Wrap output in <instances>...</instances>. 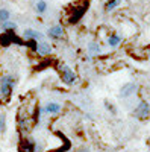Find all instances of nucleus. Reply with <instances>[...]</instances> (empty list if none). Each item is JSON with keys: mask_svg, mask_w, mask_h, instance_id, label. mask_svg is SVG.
Listing matches in <instances>:
<instances>
[{"mask_svg": "<svg viewBox=\"0 0 150 152\" xmlns=\"http://www.w3.org/2000/svg\"><path fill=\"white\" fill-rule=\"evenodd\" d=\"M15 85H17V76L15 75L2 76V78H0V94L3 97H9Z\"/></svg>", "mask_w": 150, "mask_h": 152, "instance_id": "nucleus-1", "label": "nucleus"}, {"mask_svg": "<svg viewBox=\"0 0 150 152\" xmlns=\"http://www.w3.org/2000/svg\"><path fill=\"white\" fill-rule=\"evenodd\" d=\"M58 69H59V72H61V78H62V81H64L67 85H73L74 82H76L78 76H76V73H74L68 66L59 64V66H58Z\"/></svg>", "mask_w": 150, "mask_h": 152, "instance_id": "nucleus-2", "label": "nucleus"}, {"mask_svg": "<svg viewBox=\"0 0 150 152\" xmlns=\"http://www.w3.org/2000/svg\"><path fill=\"white\" fill-rule=\"evenodd\" d=\"M133 116L138 120H146L150 116V105H149L147 100H141V102L138 104V107H136L135 111H133Z\"/></svg>", "mask_w": 150, "mask_h": 152, "instance_id": "nucleus-3", "label": "nucleus"}, {"mask_svg": "<svg viewBox=\"0 0 150 152\" xmlns=\"http://www.w3.org/2000/svg\"><path fill=\"white\" fill-rule=\"evenodd\" d=\"M135 91H136V84L129 82V84H124V85L120 88L118 96H120V97H129V96H132Z\"/></svg>", "mask_w": 150, "mask_h": 152, "instance_id": "nucleus-4", "label": "nucleus"}, {"mask_svg": "<svg viewBox=\"0 0 150 152\" xmlns=\"http://www.w3.org/2000/svg\"><path fill=\"white\" fill-rule=\"evenodd\" d=\"M86 8H88V3L85 2L82 6H79V8L74 9V11H73V14H71V17H70V23H78V21L82 18V15L85 14Z\"/></svg>", "mask_w": 150, "mask_h": 152, "instance_id": "nucleus-5", "label": "nucleus"}, {"mask_svg": "<svg viewBox=\"0 0 150 152\" xmlns=\"http://www.w3.org/2000/svg\"><path fill=\"white\" fill-rule=\"evenodd\" d=\"M23 38L24 40H36V41H40L43 38V34L38 32V31H33V29H26L23 32Z\"/></svg>", "mask_w": 150, "mask_h": 152, "instance_id": "nucleus-6", "label": "nucleus"}, {"mask_svg": "<svg viewBox=\"0 0 150 152\" xmlns=\"http://www.w3.org/2000/svg\"><path fill=\"white\" fill-rule=\"evenodd\" d=\"M36 52L40 55H50L52 53V46L46 41H38V46H36Z\"/></svg>", "mask_w": 150, "mask_h": 152, "instance_id": "nucleus-7", "label": "nucleus"}, {"mask_svg": "<svg viewBox=\"0 0 150 152\" xmlns=\"http://www.w3.org/2000/svg\"><path fill=\"white\" fill-rule=\"evenodd\" d=\"M47 34L52 37V38H55V40H58V38H61L62 35H64V29H62V26L56 24V26H52V28H50Z\"/></svg>", "mask_w": 150, "mask_h": 152, "instance_id": "nucleus-8", "label": "nucleus"}, {"mask_svg": "<svg viewBox=\"0 0 150 152\" xmlns=\"http://www.w3.org/2000/svg\"><path fill=\"white\" fill-rule=\"evenodd\" d=\"M44 111L49 113V114H56V113L61 111V105L58 102H49V104H46Z\"/></svg>", "mask_w": 150, "mask_h": 152, "instance_id": "nucleus-9", "label": "nucleus"}, {"mask_svg": "<svg viewBox=\"0 0 150 152\" xmlns=\"http://www.w3.org/2000/svg\"><path fill=\"white\" fill-rule=\"evenodd\" d=\"M2 28H3L5 32H14L17 29V24L12 23V21H3L2 23Z\"/></svg>", "mask_w": 150, "mask_h": 152, "instance_id": "nucleus-10", "label": "nucleus"}, {"mask_svg": "<svg viewBox=\"0 0 150 152\" xmlns=\"http://www.w3.org/2000/svg\"><path fill=\"white\" fill-rule=\"evenodd\" d=\"M120 41H121V38H120L118 35H111V37L108 38V44H109L111 47H117V46L120 44Z\"/></svg>", "mask_w": 150, "mask_h": 152, "instance_id": "nucleus-11", "label": "nucleus"}, {"mask_svg": "<svg viewBox=\"0 0 150 152\" xmlns=\"http://www.w3.org/2000/svg\"><path fill=\"white\" fill-rule=\"evenodd\" d=\"M88 50H90V53H91V55H97V53H100V47H99L97 43H90Z\"/></svg>", "mask_w": 150, "mask_h": 152, "instance_id": "nucleus-12", "label": "nucleus"}, {"mask_svg": "<svg viewBox=\"0 0 150 152\" xmlns=\"http://www.w3.org/2000/svg\"><path fill=\"white\" fill-rule=\"evenodd\" d=\"M9 17H11V14H9V11H8V9H0V23L8 21Z\"/></svg>", "mask_w": 150, "mask_h": 152, "instance_id": "nucleus-13", "label": "nucleus"}, {"mask_svg": "<svg viewBox=\"0 0 150 152\" xmlns=\"http://www.w3.org/2000/svg\"><path fill=\"white\" fill-rule=\"evenodd\" d=\"M23 148L26 149L28 152H35V151H36V145H35V142H24Z\"/></svg>", "mask_w": 150, "mask_h": 152, "instance_id": "nucleus-14", "label": "nucleus"}, {"mask_svg": "<svg viewBox=\"0 0 150 152\" xmlns=\"http://www.w3.org/2000/svg\"><path fill=\"white\" fill-rule=\"evenodd\" d=\"M36 11H38L40 14H43V12L47 11V3L44 2V0H40V2L36 3Z\"/></svg>", "mask_w": 150, "mask_h": 152, "instance_id": "nucleus-15", "label": "nucleus"}, {"mask_svg": "<svg viewBox=\"0 0 150 152\" xmlns=\"http://www.w3.org/2000/svg\"><path fill=\"white\" fill-rule=\"evenodd\" d=\"M118 2H120V0H109V2L105 5V9H106V11H112L114 8H117Z\"/></svg>", "mask_w": 150, "mask_h": 152, "instance_id": "nucleus-16", "label": "nucleus"}, {"mask_svg": "<svg viewBox=\"0 0 150 152\" xmlns=\"http://www.w3.org/2000/svg\"><path fill=\"white\" fill-rule=\"evenodd\" d=\"M6 131V116L5 114H0V132Z\"/></svg>", "mask_w": 150, "mask_h": 152, "instance_id": "nucleus-17", "label": "nucleus"}, {"mask_svg": "<svg viewBox=\"0 0 150 152\" xmlns=\"http://www.w3.org/2000/svg\"><path fill=\"white\" fill-rule=\"evenodd\" d=\"M105 107H108V108L111 110V113H115V108H114V107H112V105H111L109 102H105Z\"/></svg>", "mask_w": 150, "mask_h": 152, "instance_id": "nucleus-18", "label": "nucleus"}, {"mask_svg": "<svg viewBox=\"0 0 150 152\" xmlns=\"http://www.w3.org/2000/svg\"><path fill=\"white\" fill-rule=\"evenodd\" d=\"M82 152H88V151H82Z\"/></svg>", "mask_w": 150, "mask_h": 152, "instance_id": "nucleus-19", "label": "nucleus"}]
</instances>
